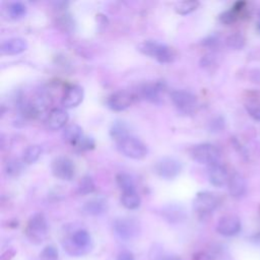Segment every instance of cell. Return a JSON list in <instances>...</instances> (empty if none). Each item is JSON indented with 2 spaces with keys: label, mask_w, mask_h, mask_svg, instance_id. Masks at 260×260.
Wrapping results in <instances>:
<instances>
[{
  "label": "cell",
  "mask_w": 260,
  "mask_h": 260,
  "mask_svg": "<svg viewBox=\"0 0 260 260\" xmlns=\"http://www.w3.org/2000/svg\"><path fill=\"white\" fill-rule=\"evenodd\" d=\"M208 176L209 182L214 187L222 188L229 183L230 176L228 174L227 169L220 163L208 166Z\"/></svg>",
  "instance_id": "cell-13"
},
{
  "label": "cell",
  "mask_w": 260,
  "mask_h": 260,
  "mask_svg": "<svg viewBox=\"0 0 260 260\" xmlns=\"http://www.w3.org/2000/svg\"><path fill=\"white\" fill-rule=\"evenodd\" d=\"M72 243L78 248H87L90 243V236L86 230H78L72 236Z\"/></svg>",
  "instance_id": "cell-28"
},
{
  "label": "cell",
  "mask_w": 260,
  "mask_h": 260,
  "mask_svg": "<svg viewBox=\"0 0 260 260\" xmlns=\"http://www.w3.org/2000/svg\"><path fill=\"white\" fill-rule=\"evenodd\" d=\"M166 90V84L162 81L146 83L140 85L137 92L133 93L135 98L148 101L153 104H161L163 102V96Z\"/></svg>",
  "instance_id": "cell-4"
},
{
  "label": "cell",
  "mask_w": 260,
  "mask_h": 260,
  "mask_svg": "<svg viewBox=\"0 0 260 260\" xmlns=\"http://www.w3.org/2000/svg\"><path fill=\"white\" fill-rule=\"evenodd\" d=\"M218 42H219V38L216 35H210L202 41V45H205V46L207 47H212L216 44H218Z\"/></svg>",
  "instance_id": "cell-37"
},
{
  "label": "cell",
  "mask_w": 260,
  "mask_h": 260,
  "mask_svg": "<svg viewBox=\"0 0 260 260\" xmlns=\"http://www.w3.org/2000/svg\"><path fill=\"white\" fill-rule=\"evenodd\" d=\"M189 154L194 162L208 166L219 163L221 156L219 149L211 143H199L192 146Z\"/></svg>",
  "instance_id": "cell-3"
},
{
  "label": "cell",
  "mask_w": 260,
  "mask_h": 260,
  "mask_svg": "<svg viewBox=\"0 0 260 260\" xmlns=\"http://www.w3.org/2000/svg\"><path fill=\"white\" fill-rule=\"evenodd\" d=\"M245 43V38L240 33H234L225 39V45L232 50H242Z\"/></svg>",
  "instance_id": "cell-26"
},
{
  "label": "cell",
  "mask_w": 260,
  "mask_h": 260,
  "mask_svg": "<svg viewBox=\"0 0 260 260\" xmlns=\"http://www.w3.org/2000/svg\"><path fill=\"white\" fill-rule=\"evenodd\" d=\"M228 188L232 197L237 199L242 198L247 192V182L245 177L238 172H234L230 176Z\"/></svg>",
  "instance_id": "cell-15"
},
{
  "label": "cell",
  "mask_w": 260,
  "mask_h": 260,
  "mask_svg": "<svg viewBox=\"0 0 260 260\" xmlns=\"http://www.w3.org/2000/svg\"><path fill=\"white\" fill-rule=\"evenodd\" d=\"M62 137L66 142L75 146V144L84 137L83 129L77 124H69V125H66L64 127Z\"/></svg>",
  "instance_id": "cell-19"
},
{
  "label": "cell",
  "mask_w": 260,
  "mask_h": 260,
  "mask_svg": "<svg viewBox=\"0 0 260 260\" xmlns=\"http://www.w3.org/2000/svg\"><path fill=\"white\" fill-rule=\"evenodd\" d=\"M96 189V185L93 178L90 176H85L77 185V192L81 195H87L93 193Z\"/></svg>",
  "instance_id": "cell-25"
},
{
  "label": "cell",
  "mask_w": 260,
  "mask_h": 260,
  "mask_svg": "<svg viewBox=\"0 0 260 260\" xmlns=\"http://www.w3.org/2000/svg\"><path fill=\"white\" fill-rule=\"evenodd\" d=\"M165 217L170 222H179L184 219L185 213L184 209L178 206H169L164 210Z\"/></svg>",
  "instance_id": "cell-27"
},
{
  "label": "cell",
  "mask_w": 260,
  "mask_h": 260,
  "mask_svg": "<svg viewBox=\"0 0 260 260\" xmlns=\"http://www.w3.org/2000/svg\"><path fill=\"white\" fill-rule=\"evenodd\" d=\"M69 114L67 112L60 108L53 109L47 116L46 127L52 131L59 130L63 128L67 121H69Z\"/></svg>",
  "instance_id": "cell-16"
},
{
  "label": "cell",
  "mask_w": 260,
  "mask_h": 260,
  "mask_svg": "<svg viewBox=\"0 0 260 260\" xmlns=\"http://www.w3.org/2000/svg\"><path fill=\"white\" fill-rule=\"evenodd\" d=\"M95 140L93 138H89V137H84L81 139V140L78 141L75 144V148L81 151V152H86V151H90L95 148Z\"/></svg>",
  "instance_id": "cell-32"
},
{
  "label": "cell",
  "mask_w": 260,
  "mask_h": 260,
  "mask_svg": "<svg viewBox=\"0 0 260 260\" xmlns=\"http://www.w3.org/2000/svg\"><path fill=\"white\" fill-rule=\"evenodd\" d=\"M242 228L240 219L233 214L222 217L217 225V231L219 234L225 237H232L239 234Z\"/></svg>",
  "instance_id": "cell-12"
},
{
  "label": "cell",
  "mask_w": 260,
  "mask_h": 260,
  "mask_svg": "<svg viewBox=\"0 0 260 260\" xmlns=\"http://www.w3.org/2000/svg\"><path fill=\"white\" fill-rule=\"evenodd\" d=\"M193 260H216V258L207 252H197L193 255Z\"/></svg>",
  "instance_id": "cell-38"
},
{
  "label": "cell",
  "mask_w": 260,
  "mask_h": 260,
  "mask_svg": "<svg viewBox=\"0 0 260 260\" xmlns=\"http://www.w3.org/2000/svg\"><path fill=\"white\" fill-rule=\"evenodd\" d=\"M258 27L260 29V15H259V21H258Z\"/></svg>",
  "instance_id": "cell-41"
},
{
  "label": "cell",
  "mask_w": 260,
  "mask_h": 260,
  "mask_svg": "<svg viewBox=\"0 0 260 260\" xmlns=\"http://www.w3.org/2000/svg\"><path fill=\"white\" fill-rule=\"evenodd\" d=\"M114 231L119 238L123 240H130L137 237L139 233V223L129 218L117 219L114 222Z\"/></svg>",
  "instance_id": "cell-10"
},
{
  "label": "cell",
  "mask_w": 260,
  "mask_h": 260,
  "mask_svg": "<svg viewBox=\"0 0 260 260\" xmlns=\"http://www.w3.org/2000/svg\"><path fill=\"white\" fill-rule=\"evenodd\" d=\"M154 171L165 180H173L182 171V164L175 157L165 156L155 164Z\"/></svg>",
  "instance_id": "cell-7"
},
{
  "label": "cell",
  "mask_w": 260,
  "mask_h": 260,
  "mask_svg": "<svg viewBox=\"0 0 260 260\" xmlns=\"http://www.w3.org/2000/svg\"><path fill=\"white\" fill-rule=\"evenodd\" d=\"M116 182L118 187L121 189L122 193L123 192L137 190V185H135L134 179L132 178L131 175L127 173H119L116 176Z\"/></svg>",
  "instance_id": "cell-23"
},
{
  "label": "cell",
  "mask_w": 260,
  "mask_h": 260,
  "mask_svg": "<svg viewBox=\"0 0 260 260\" xmlns=\"http://www.w3.org/2000/svg\"><path fill=\"white\" fill-rule=\"evenodd\" d=\"M198 6L199 2L195 1V0H184V1H179L176 3L175 10L181 16H186L196 10Z\"/></svg>",
  "instance_id": "cell-24"
},
{
  "label": "cell",
  "mask_w": 260,
  "mask_h": 260,
  "mask_svg": "<svg viewBox=\"0 0 260 260\" xmlns=\"http://www.w3.org/2000/svg\"><path fill=\"white\" fill-rule=\"evenodd\" d=\"M8 14L13 18H20L27 14V7L21 2H13L8 5Z\"/></svg>",
  "instance_id": "cell-30"
},
{
  "label": "cell",
  "mask_w": 260,
  "mask_h": 260,
  "mask_svg": "<svg viewBox=\"0 0 260 260\" xmlns=\"http://www.w3.org/2000/svg\"><path fill=\"white\" fill-rule=\"evenodd\" d=\"M28 238L34 243H41L48 233V223L43 213H35L30 218L26 230Z\"/></svg>",
  "instance_id": "cell-6"
},
{
  "label": "cell",
  "mask_w": 260,
  "mask_h": 260,
  "mask_svg": "<svg viewBox=\"0 0 260 260\" xmlns=\"http://www.w3.org/2000/svg\"><path fill=\"white\" fill-rule=\"evenodd\" d=\"M27 48V41L22 38L16 37L4 41L1 44V46H0V51H1V54L3 55H17L24 52Z\"/></svg>",
  "instance_id": "cell-17"
},
{
  "label": "cell",
  "mask_w": 260,
  "mask_h": 260,
  "mask_svg": "<svg viewBox=\"0 0 260 260\" xmlns=\"http://www.w3.org/2000/svg\"><path fill=\"white\" fill-rule=\"evenodd\" d=\"M170 98L176 109L185 115H190L192 113H194L198 106L197 98L192 93L187 92V90H173L170 93Z\"/></svg>",
  "instance_id": "cell-5"
},
{
  "label": "cell",
  "mask_w": 260,
  "mask_h": 260,
  "mask_svg": "<svg viewBox=\"0 0 260 260\" xmlns=\"http://www.w3.org/2000/svg\"><path fill=\"white\" fill-rule=\"evenodd\" d=\"M42 155V148L38 144H31L27 146L22 153V163L31 165L36 163Z\"/></svg>",
  "instance_id": "cell-22"
},
{
  "label": "cell",
  "mask_w": 260,
  "mask_h": 260,
  "mask_svg": "<svg viewBox=\"0 0 260 260\" xmlns=\"http://www.w3.org/2000/svg\"><path fill=\"white\" fill-rule=\"evenodd\" d=\"M213 62H214V55L213 54H207L201 58L200 64L203 67H208V66H210L211 64H213Z\"/></svg>",
  "instance_id": "cell-36"
},
{
  "label": "cell",
  "mask_w": 260,
  "mask_h": 260,
  "mask_svg": "<svg viewBox=\"0 0 260 260\" xmlns=\"http://www.w3.org/2000/svg\"><path fill=\"white\" fill-rule=\"evenodd\" d=\"M220 203L217 194L210 191H201L196 194L193 200V209L201 216L211 213L216 209Z\"/></svg>",
  "instance_id": "cell-9"
},
{
  "label": "cell",
  "mask_w": 260,
  "mask_h": 260,
  "mask_svg": "<svg viewBox=\"0 0 260 260\" xmlns=\"http://www.w3.org/2000/svg\"><path fill=\"white\" fill-rule=\"evenodd\" d=\"M225 127V120L222 117L214 118L209 125V129L212 132H219L222 131V129Z\"/></svg>",
  "instance_id": "cell-35"
},
{
  "label": "cell",
  "mask_w": 260,
  "mask_h": 260,
  "mask_svg": "<svg viewBox=\"0 0 260 260\" xmlns=\"http://www.w3.org/2000/svg\"><path fill=\"white\" fill-rule=\"evenodd\" d=\"M219 19L224 25H231L237 20V13L235 10H225L219 17Z\"/></svg>",
  "instance_id": "cell-33"
},
{
  "label": "cell",
  "mask_w": 260,
  "mask_h": 260,
  "mask_svg": "<svg viewBox=\"0 0 260 260\" xmlns=\"http://www.w3.org/2000/svg\"><path fill=\"white\" fill-rule=\"evenodd\" d=\"M163 260H179V259L177 257H174V256H169V257H166Z\"/></svg>",
  "instance_id": "cell-40"
},
{
  "label": "cell",
  "mask_w": 260,
  "mask_h": 260,
  "mask_svg": "<svg viewBox=\"0 0 260 260\" xmlns=\"http://www.w3.org/2000/svg\"><path fill=\"white\" fill-rule=\"evenodd\" d=\"M108 208L107 201L103 198H94L87 201L83 206V211L88 216H100Z\"/></svg>",
  "instance_id": "cell-18"
},
{
  "label": "cell",
  "mask_w": 260,
  "mask_h": 260,
  "mask_svg": "<svg viewBox=\"0 0 260 260\" xmlns=\"http://www.w3.org/2000/svg\"><path fill=\"white\" fill-rule=\"evenodd\" d=\"M117 143L118 151L129 159L132 160H142L148 156L149 150L148 146L145 145L139 139L128 135V137L124 138L123 139L119 140Z\"/></svg>",
  "instance_id": "cell-2"
},
{
  "label": "cell",
  "mask_w": 260,
  "mask_h": 260,
  "mask_svg": "<svg viewBox=\"0 0 260 260\" xmlns=\"http://www.w3.org/2000/svg\"><path fill=\"white\" fill-rule=\"evenodd\" d=\"M117 260H134V257H133L132 253H130L128 251H124V252L119 254Z\"/></svg>",
  "instance_id": "cell-39"
},
{
  "label": "cell",
  "mask_w": 260,
  "mask_h": 260,
  "mask_svg": "<svg viewBox=\"0 0 260 260\" xmlns=\"http://www.w3.org/2000/svg\"><path fill=\"white\" fill-rule=\"evenodd\" d=\"M110 135L113 139L118 142L119 140L130 135L128 125L124 121H115L110 128Z\"/></svg>",
  "instance_id": "cell-21"
},
{
  "label": "cell",
  "mask_w": 260,
  "mask_h": 260,
  "mask_svg": "<svg viewBox=\"0 0 260 260\" xmlns=\"http://www.w3.org/2000/svg\"><path fill=\"white\" fill-rule=\"evenodd\" d=\"M138 49L140 53L151 56L160 63H171L177 56L172 47L157 40H144L139 44Z\"/></svg>",
  "instance_id": "cell-1"
},
{
  "label": "cell",
  "mask_w": 260,
  "mask_h": 260,
  "mask_svg": "<svg viewBox=\"0 0 260 260\" xmlns=\"http://www.w3.org/2000/svg\"><path fill=\"white\" fill-rule=\"evenodd\" d=\"M135 99L134 94L128 90H117L108 97L107 106L113 111H124L132 105Z\"/></svg>",
  "instance_id": "cell-11"
},
{
  "label": "cell",
  "mask_w": 260,
  "mask_h": 260,
  "mask_svg": "<svg viewBox=\"0 0 260 260\" xmlns=\"http://www.w3.org/2000/svg\"><path fill=\"white\" fill-rule=\"evenodd\" d=\"M52 174L60 180L71 181L75 176V166L69 157L59 156L52 161Z\"/></svg>",
  "instance_id": "cell-8"
},
{
  "label": "cell",
  "mask_w": 260,
  "mask_h": 260,
  "mask_svg": "<svg viewBox=\"0 0 260 260\" xmlns=\"http://www.w3.org/2000/svg\"><path fill=\"white\" fill-rule=\"evenodd\" d=\"M4 170L8 177H17L22 171V164L17 159H9L5 163Z\"/></svg>",
  "instance_id": "cell-29"
},
{
  "label": "cell",
  "mask_w": 260,
  "mask_h": 260,
  "mask_svg": "<svg viewBox=\"0 0 260 260\" xmlns=\"http://www.w3.org/2000/svg\"><path fill=\"white\" fill-rule=\"evenodd\" d=\"M84 88L78 85H71L65 89L61 104L67 109H72L80 105L84 100Z\"/></svg>",
  "instance_id": "cell-14"
},
{
  "label": "cell",
  "mask_w": 260,
  "mask_h": 260,
  "mask_svg": "<svg viewBox=\"0 0 260 260\" xmlns=\"http://www.w3.org/2000/svg\"><path fill=\"white\" fill-rule=\"evenodd\" d=\"M245 109L250 117L260 121V102H248L245 104Z\"/></svg>",
  "instance_id": "cell-31"
},
{
  "label": "cell",
  "mask_w": 260,
  "mask_h": 260,
  "mask_svg": "<svg viewBox=\"0 0 260 260\" xmlns=\"http://www.w3.org/2000/svg\"><path fill=\"white\" fill-rule=\"evenodd\" d=\"M121 203L125 208L133 210V209H137L140 207L141 199H140V196L139 195L137 190L123 192L122 195H121Z\"/></svg>",
  "instance_id": "cell-20"
},
{
  "label": "cell",
  "mask_w": 260,
  "mask_h": 260,
  "mask_svg": "<svg viewBox=\"0 0 260 260\" xmlns=\"http://www.w3.org/2000/svg\"><path fill=\"white\" fill-rule=\"evenodd\" d=\"M41 256L44 260H57L58 251L53 246H48L43 250Z\"/></svg>",
  "instance_id": "cell-34"
}]
</instances>
